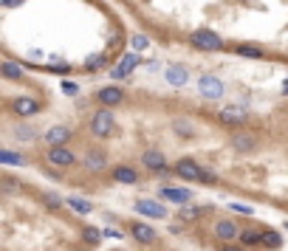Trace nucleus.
Here are the masks:
<instances>
[{
  "instance_id": "29",
  "label": "nucleus",
  "mask_w": 288,
  "mask_h": 251,
  "mask_svg": "<svg viewBox=\"0 0 288 251\" xmlns=\"http://www.w3.org/2000/svg\"><path fill=\"white\" fill-rule=\"evenodd\" d=\"M203 214V209H198V206H184L181 209V220H195V217H201Z\"/></svg>"
},
{
  "instance_id": "10",
  "label": "nucleus",
  "mask_w": 288,
  "mask_h": 251,
  "mask_svg": "<svg viewBox=\"0 0 288 251\" xmlns=\"http://www.w3.org/2000/svg\"><path fill=\"white\" fill-rule=\"evenodd\" d=\"M238 234H240V229L234 220H218L215 223V237L221 240V243H232Z\"/></svg>"
},
{
  "instance_id": "31",
  "label": "nucleus",
  "mask_w": 288,
  "mask_h": 251,
  "mask_svg": "<svg viewBox=\"0 0 288 251\" xmlns=\"http://www.w3.org/2000/svg\"><path fill=\"white\" fill-rule=\"evenodd\" d=\"M130 45H133V51H144V48L150 45V40L144 37V34H136V37L130 40Z\"/></svg>"
},
{
  "instance_id": "37",
  "label": "nucleus",
  "mask_w": 288,
  "mask_h": 251,
  "mask_svg": "<svg viewBox=\"0 0 288 251\" xmlns=\"http://www.w3.org/2000/svg\"><path fill=\"white\" fill-rule=\"evenodd\" d=\"M0 3H3V6L9 9V6H17V3H23V0H0Z\"/></svg>"
},
{
  "instance_id": "40",
  "label": "nucleus",
  "mask_w": 288,
  "mask_h": 251,
  "mask_svg": "<svg viewBox=\"0 0 288 251\" xmlns=\"http://www.w3.org/2000/svg\"><path fill=\"white\" fill-rule=\"evenodd\" d=\"M285 229H288V223H285Z\"/></svg>"
},
{
  "instance_id": "32",
  "label": "nucleus",
  "mask_w": 288,
  "mask_h": 251,
  "mask_svg": "<svg viewBox=\"0 0 288 251\" xmlns=\"http://www.w3.org/2000/svg\"><path fill=\"white\" fill-rule=\"evenodd\" d=\"M62 93H65V96H76V93H80V85H76V82H62Z\"/></svg>"
},
{
  "instance_id": "21",
  "label": "nucleus",
  "mask_w": 288,
  "mask_h": 251,
  "mask_svg": "<svg viewBox=\"0 0 288 251\" xmlns=\"http://www.w3.org/2000/svg\"><path fill=\"white\" fill-rule=\"evenodd\" d=\"M238 240L243 245H260V240H263V229H243V232L238 234Z\"/></svg>"
},
{
  "instance_id": "25",
  "label": "nucleus",
  "mask_w": 288,
  "mask_h": 251,
  "mask_svg": "<svg viewBox=\"0 0 288 251\" xmlns=\"http://www.w3.org/2000/svg\"><path fill=\"white\" fill-rule=\"evenodd\" d=\"M260 245H266V248H282V237L277 232H271V229H263V240H260Z\"/></svg>"
},
{
  "instance_id": "36",
  "label": "nucleus",
  "mask_w": 288,
  "mask_h": 251,
  "mask_svg": "<svg viewBox=\"0 0 288 251\" xmlns=\"http://www.w3.org/2000/svg\"><path fill=\"white\" fill-rule=\"evenodd\" d=\"M104 237H116V240H122V232H119V229H104Z\"/></svg>"
},
{
  "instance_id": "4",
  "label": "nucleus",
  "mask_w": 288,
  "mask_h": 251,
  "mask_svg": "<svg viewBox=\"0 0 288 251\" xmlns=\"http://www.w3.org/2000/svg\"><path fill=\"white\" fill-rule=\"evenodd\" d=\"M12 113L20 119H29V116H37L40 113V102L37 99H29V96H20L12 102Z\"/></svg>"
},
{
  "instance_id": "13",
  "label": "nucleus",
  "mask_w": 288,
  "mask_h": 251,
  "mask_svg": "<svg viewBox=\"0 0 288 251\" xmlns=\"http://www.w3.org/2000/svg\"><path fill=\"white\" fill-rule=\"evenodd\" d=\"M113 181H116V184H124V186H136L139 184V172H136L133 166L119 164V166H113Z\"/></svg>"
},
{
  "instance_id": "18",
  "label": "nucleus",
  "mask_w": 288,
  "mask_h": 251,
  "mask_svg": "<svg viewBox=\"0 0 288 251\" xmlns=\"http://www.w3.org/2000/svg\"><path fill=\"white\" fill-rule=\"evenodd\" d=\"M68 138H71V130H68L65 124H57V127H51L48 133H45V144H48V147L68 144Z\"/></svg>"
},
{
  "instance_id": "22",
  "label": "nucleus",
  "mask_w": 288,
  "mask_h": 251,
  "mask_svg": "<svg viewBox=\"0 0 288 251\" xmlns=\"http://www.w3.org/2000/svg\"><path fill=\"white\" fill-rule=\"evenodd\" d=\"M0 164H6V166H25V158L20 153H12V150H0Z\"/></svg>"
},
{
  "instance_id": "9",
  "label": "nucleus",
  "mask_w": 288,
  "mask_h": 251,
  "mask_svg": "<svg viewBox=\"0 0 288 251\" xmlns=\"http://www.w3.org/2000/svg\"><path fill=\"white\" fill-rule=\"evenodd\" d=\"M159 198H167V201H172V203H190V198H192V189H187V186H161L159 189Z\"/></svg>"
},
{
  "instance_id": "34",
  "label": "nucleus",
  "mask_w": 288,
  "mask_h": 251,
  "mask_svg": "<svg viewBox=\"0 0 288 251\" xmlns=\"http://www.w3.org/2000/svg\"><path fill=\"white\" fill-rule=\"evenodd\" d=\"M99 237H102V234H99L96 229H85V240L88 243H99Z\"/></svg>"
},
{
  "instance_id": "11",
  "label": "nucleus",
  "mask_w": 288,
  "mask_h": 251,
  "mask_svg": "<svg viewBox=\"0 0 288 251\" xmlns=\"http://www.w3.org/2000/svg\"><path fill=\"white\" fill-rule=\"evenodd\" d=\"M175 172H178L181 178H187V181H201V175H203V170H201V166H198L192 158H181V161L175 164Z\"/></svg>"
},
{
  "instance_id": "28",
  "label": "nucleus",
  "mask_w": 288,
  "mask_h": 251,
  "mask_svg": "<svg viewBox=\"0 0 288 251\" xmlns=\"http://www.w3.org/2000/svg\"><path fill=\"white\" fill-rule=\"evenodd\" d=\"M99 68H104V54H93L85 60V71H99Z\"/></svg>"
},
{
  "instance_id": "7",
  "label": "nucleus",
  "mask_w": 288,
  "mask_h": 251,
  "mask_svg": "<svg viewBox=\"0 0 288 251\" xmlns=\"http://www.w3.org/2000/svg\"><path fill=\"white\" fill-rule=\"evenodd\" d=\"M139 62H141L139 60V51H130V54H124L122 60H119V65L111 71V76H113V79H124V76H127L136 65H139Z\"/></svg>"
},
{
  "instance_id": "12",
  "label": "nucleus",
  "mask_w": 288,
  "mask_h": 251,
  "mask_svg": "<svg viewBox=\"0 0 288 251\" xmlns=\"http://www.w3.org/2000/svg\"><path fill=\"white\" fill-rule=\"evenodd\" d=\"M136 212L147 214V217H159V220H164L167 217V209L161 206L159 201H136Z\"/></svg>"
},
{
  "instance_id": "3",
  "label": "nucleus",
  "mask_w": 288,
  "mask_h": 251,
  "mask_svg": "<svg viewBox=\"0 0 288 251\" xmlns=\"http://www.w3.org/2000/svg\"><path fill=\"white\" fill-rule=\"evenodd\" d=\"M198 91H201V96H206V99H221L223 96V82L218 79V76L206 74V76H201V82H198Z\"/></svg>"
},
{
  "instance_id": "2",
  "label": "nucleus",
  "mask_w": 288,
  "mask_h": 251,
  "mask_svg": "<svg viewBox=\"0 0 288 251\" xmlns=\"http://www.w3.org/2000/svg\"><path fill=\"white\" fill-rule=\"evenodd\" d=\"M190 43L195 45V48H201V51H223V40L218 37L215 31H209V29H198V31H192Z\"/></svg>"
},
{
  "instance_id": "15",
  "label": "nucleus",
  "mask_w": 288,
  "mask_h": 251,
  "mask_svg": "<svg viewBox=\"0 0 288 251\" xmlns=\"http://www.w3.org/2000/svg\"><path fill=\"white\" fill-rule=\"evenodd\" d=\"M133 237H136V243H144V245H153L155 240H159V232L155 229H150L147 223H133Z\"/></svg>"
},
{
  "instance_id": "39",
  "label": "nucleus",
  "mask_w": 288,
  "mask_h": 251,
  "mask_svg": "<svg viewBox=\"0 0 288 251\" xmlns=\"http://www.w3.org/2000/svg\"><path fill=\"white\" fill-rule=\"evenodd\" d=\"M223 251H238V248H223Z\"/></svg>"
},
{
  "instance_id": "19",
  "label": "nucleus",
  "mask_w": 288,
  "mask_h": 251,
  "mask_svg": "<svg viewBox=\"0 0 288 251\" xmlns=\"http://www.w3.org/2000/svg\"><path fill=\"white\" fill-rule=\"evenodd\" d=\"M167 82H170L172 88H184L187 82H190L187 68L184 65H170V68H167Z\"/></svg>"
},
{
  "instance_id": "30",
  "label": "nucleus",
  "mask_w": 288,
  "mask_h": 251,
  "mask_svg": "<svg viewBox=\"0 0 288 251\" xmlns=\"http://www.w3.org/2000/svg\"><path fill=\"white\" fill-rule=\"evenodd\" d=\"M43 203H45L48 209H60V206H62L60 195H54V192H45V195H43Z\"/></svg>"
},
{
  "instance_id": "17",
  "label": "nucleus",
  "mask_w": 288,
  "mask_h": 251,
  "mask_svg": "<svg viewBox=\"0 0 288 251\" xmlns=\"http://www.w3.org/2000/svg\"><path fill=\"white\" fill-rule=\"evenodd\" d=\"M218 119H221V122H226V124H246L249 113H246L243 107H221Z\"/></svg>"
},
{
  "instance_id": "33",
  "label": "nucleus",
  "mask_w": 288,
  "mask_h": 251,
  "mask_svg": "<svg viewBox=\"0 0 288 251\" xmlns=\"http://www.w3.org/2000/svg\"><path fill=\"white\" fill-rule=\"evenodd\" d=\"M48 71H54V74H71V65H65V62H57V65H48Z\"/></svg>"
},
{
  "instance_id": "38",
  "label": "nucleus",
  "mask_w": 288,
  "mask_h": 251,
  "mask_svg": "<svg viewBox=\"0 0 288 251\" xmlns=\"http://www.w3.org/2000/svg\"><path fill=\"white\" fill-rule=\"evenodd\" d=\"M282 96H288V76H285V82H282Z\"/></svg>"
},
{
  "instance_id": "24",
  "label": "nucleus",
  "mask_w": 288,
  "mask_h": 251,
  "mask_svg": "<svg viewBox=\"0 0 288 251\" xmlns=\"http://www.w3.org/2000/svg\"><path fill=\"white\" fill-rule=\"evenodd\" d=\"M172 130H175V135H181V138H192V135H195V127H192L187 119H175V122H172Z\"/></svg>"
},
{
  "instance_id": "1",
  "label": "nucleus",
  "mask_w": 288,
  "mask_h": 251,
  "mask_svg": "<svg viewBox=\"0 0 288 251\" xmlns=\"http://www.w3.org/2000/svg\"><path fill=\"white\" fill-rule=\"evenodd\" d=\"M91 133L96 135V138H111V135L116 133V119H113V110H108V107L96 110V116H93V122H91Z\"/></svg>"
},
{
  "instance_id": "8",
  "label": "nucleus",
  "mask_w": 288,
  "mask_h": 251,
  "mask_svg": "<svg viewBox=\"0 0 288 251\" xmlns=\"http://www.w3.org/2000/svg\"><path fill=\"white\" fill-rule=\"evenodd\" d=\"M254 147H257V138H254L249 130H240V133L232 135V150L234 153H251Z\"/></svg>"
},
{
  "instance_id": "35",
  "label": "nucleus",
  "mask_w": 288,
  "mask_h": 251,
  "mask_svg": "<svg viewBox=\"0 0 288 251\" xmlns=\"http://www.w3.org/2000/svg\"><path fill=\"white\" fill-rule=\"evenodd\" d=\"M232 212H240V214H254L251 206H243V203H232Z\"/></svg>"
},
{
  "instance_id": "23",
  "label": "nucleus",
  "mask_w": 288,
  "mask_h": 251,
  "mask_svg": "<svg viewBox=\"0 0 288 251\" xmlns=\"http://www.w3.org/2000/svg\"><path fill=\"white\" fill-rule=\"evenodd\" d=\"M65 203H68L71 209H74V212H80V214H91V212H93L91 203L82 201V198H76V195H68V198H65Z\"/></svg>"
},
{
  "instance_id": "16",
  "label": "nucleus",
  "mask_w": 288,
  "mask_h": 251,
  "mask_svg": "<svg viewBox=\"0 0 288 251\" xmlns=\"http://www.w3.org/2000/svg\"><path fill=\"white\" fill-rule=\"evenodd\" d=\"M141 161H144V166H147V170H153V172H170V170H167L164 153H159V150H147V153L141 155Z\"/></svg>"
},
{
  "instance_id": "26",
  "label": "nucleus",
  "mask_w": 288,
  "mask_h": 251,
  "mask_svg": "<svg viewBox=\"0 0 288 251\" xmlns=\"http://www.w3.org/2000/svg\"><path fill=\"white\" fill-rule=\"evenodd\" d=\"M14 138L17 141H34L37 138V130L29 127V124H17V127H14Z\"/></svg>"
},
{
  "instance_id": "14",
  "label": "nucleus",
  "mask_w": 288,
  "mask_h": 251,
  "mask_svg": "<svg viewBox=\"0 0 288 251\" xmlns=\"http://www.w3.org/2000/svg\"><path fill=\"white\" fill-rule=\"evenodd\" d=\"M82 164H85L91 172H102L104 166H108V155H104V150H88L85 158H82Z\"/></svg>"
},
{
  "instance_id": "6",
  "label": "nucleus",
  "mask_w": 288,
  "mask_h": 251,
  "mask_svg": "<svg viewBox=\"0 0 288 251\" xmlns=\"http://www.w3.org/2000/svg\"><path fill=\"white\" fill-rule=\"evenodd\" d=\"M96 99H99L102 107H116V104L124 102V91L119 85H108V88H102V91L96 93Z\"/></svg>"
},
{
  "instance_id": "20",
  "label": "nucleus",
  "mask_w": 288,
  "mask_h": 251,
  "mask_svg": "<svg viewBox=\"0 0 288 251\" xmlns=\"http://www.w3.org/2000/svg\"><path fill=\"white\" fill-rule=\"evenodd\" d=\"M0 71L6 79H23V65H17L14 60H3L0 62Z\"/></svg>"
},
{
  "instance_id": "27",
  "label": "nucleus",
  "mask_w": 288,
  "mask_h": 251,
  "mask_svg": "<svg viewBox=\"0 0 288 251\" xmlns=\"http://www.w3.org/2000/svg\"><path fill=\"white\" fill-rule=\"evenodd\" d=\"M238 51L240 57H249V60H263V51L257 48V45H238Z\"/></svg>"
},
{
  "instance_id": "5",
  "label": "nucleus",
  "mask_w": 288,
  "mask_h": 251,
  "mask_svg": "<svg viewBox=\"0 0 288 251\" xmlns=\"http://www.w3.org/2000/svg\"><path fill=\"white\" fill-rule=\"evenodd\" d=\"M45 155H48V161H51L54 166H71V164L76 161L74 150H71V147H65V144H57V147H51Z\"/></svg>"
}]
</instances>
